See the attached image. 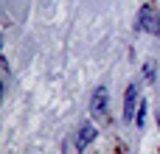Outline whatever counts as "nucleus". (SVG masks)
<instances>
[{
  "label": "nucleus",
  "mask_w": 160,
  "mask_h": 154,
  "mask_svg": "<svg viewBox=\"0 0 160 154\" xmlns=\"http://www.w3.org/2000/svg\"><path fill=\"white\" fill-rule=\"evenodd\" d=\"M135 28L138 31H146V34H152V36H160V11L155 6H141V14H138V20H135Z\"/></svg>",
  "instance_id": "1"
},
{
  "label": "nucleus",
  "mask_w": 160,
  "mask_h": 154,
  "mask_svg": "<svg viewBox=\"0 0 160 154\" xmlns=\"http://www.w3.org/2000/svg\"><path fill=\"white\" fill-rule=\"evenodd\" d=\"M141 95H138V87L129 84L127 87V95H124V121H135V109H141Z\"/></svg>",
  "instance_id": "2"
},
{
  "label": "nucleus",
  "mask_w": 160,
  "mask_h": 154,
  "mask_svg": "<svg viewBox=\"0 0 160 154\" xmlns=\"http://www.w3.org/2000/svg\"><path fill=\"white\" fill-rule=\"evenodd\" d=\"M90 109H93V115H107V87H98L96 93H93V98H90Z\"/></svg>",
  "instance_id": "3"
},
{
  "label": "nucleus",
  "mask_w": 160,
  "mask_h": 154,
  "mask_svg": "<svg viewBox=\"0 0 160 154\" xmlns=\"http://www.w3.org/2000/svg\"><path fill=\"white\" fill-rule=\"evenodd\" d=\"M96 135H98V132H96V126H93V123H82L79 137H76V146H79V149H87V146L96 140Z\"/></svg>",
  "instance_id": "4"
},
{
  "label": "nucleus",
  "mask_w": 160,
  "mask_h": 154,
  "mask_svg": "<svg viewBox=\"0 0 160 154\" xmlns=\"http://www.w3.org/2000/svg\"><path fill=\"white\" fill-rule=\"evenodd\" d=\"M143 76H146V81H152V79H155V65H152V62H146V67H143Z\"/></svg>",
  "instance_id": "5"
},
{
  "label": "nucleus",
  "mask_w": 160,
  "mask_h": 154,
  "mask_svg": "<svg viewBox=\"0 0 160 154\" xmlns=\"http://www.w3.org/2000/svg\"><path fill=\"white\" fill-rule=\"evenodd\" d=\"M158 126H160V112H158Z\"/></svg>",
  "instance_id": "6"
}]
</instances>
